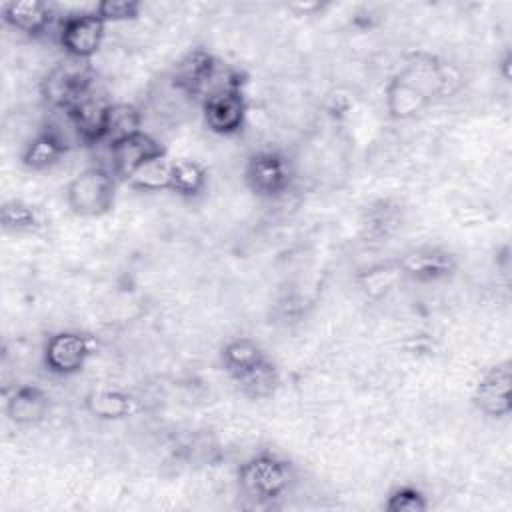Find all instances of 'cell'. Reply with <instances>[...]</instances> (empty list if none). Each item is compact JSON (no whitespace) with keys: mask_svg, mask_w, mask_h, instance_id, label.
<instances>
[{"mask_svg":"<svg viewBox=\"0 0 512 512\" xmlns=\"http://www.w3.org/2000/svg\"><path fill=\"white\" fill-rule=\"evenodd\" d=\"M448 64L434 58H416L406 64L386 86V110L396 120H408L420 114L436 96L452 92Z\"/></svg>","mask_w":512,"mask_h":512,"instance_id":"1","label":"cell"},{"mask_svg":"<svg viewBox=\"0 0 512 512\" xmlns=\"http://www.w3.org/2000/svg\"><path fill=\"white\" fill-rule=\"evenodd\" d=\"M220 362L224 372L250 398H266L278 384V372L262 350L250 338H236L222 348Z\"/></svg>","mask_w":512,"mask_h":512,"instance_id":"2","label":"cell"},{"mask_svg":"<svg viewBox=\"0 0 512 512\" xmlns=\"http://www.w3.org/2000/svg\"><path fill=\"white\" fill-rule=\"evenodd\" d=\"M292 480V466L274 454L252 456L238 470L240 492L256 504H268L280 498L288 492Z\"/></svg>","mask_w":512,"mask_h":512,"instance_id":"3","label":"cell"},{"mask_svg":"<svg viewBox=\"0 0 512 512\" xmlns=\"http://www.w3.org/2000/svg\"><path fill=\"white\" fill-rule=\"evenodd\" d=\"M118 178L106 166H88L80 170L66 186L70 210L84 218L106 214L114 206Z\"/></svg>","mask_w":512,"mask_h":512,"instance_id":"4","label":"cell"},{"mask_svg":"<svg viewBox=\"0 0 512 512\" xmlns=\"http://www.w3.org/2000/svg\"><path fill=\"white\" fill-rule=\"evenodd\" d=\"M292 166L288 158L276 150L254 152L244 168L248 188L260 198H278L292 186Z\"/></svg>","mask_w":512,"mask_h":512,"instance_id":"5","label":"cell"},{"mask_svg":"<svg viewBox=\"0 0 512 512\" xmlns=\"http://www.w3.org/2000/svg\"><path fill=\"white\" fill-rule=\"evenodd\" d=\"M104 34L106 22L96 14V10H92L64 18L58 30V40L68 58L86 62L100 50Z\"/></svg>","mask_w":512,"mask_h":512,"instance_id":"6","label":"cell"},{"mask_svg":"<svg viewBox=\"0 0 512 512\" xmlns=\"http://www.w3.org/2000/svg\"><path fill=\"white\" fill-rule=\"evenodd\" d=\"M80 64L82 60L70 58V64L56 66L42 82V96L52 108L66 112L94 88L92 76Z\"/></svg>","mask_w":512,"mask_h":512,"instance_id":"7","label":"cell"},{"mask_svg":"<svg viewBox=\"0 0 512 512\" xmlns=\"http://www.w3.org/2000/svg\"><path fill=\"white\" fill-rule=\"evenodd\" d=\"M248 104L242 86H226L210 92L202 100V114L206 126L222 136L236 134L246 122Z\"/></svg>","mask_w":512,"mask_h":512,"instance_id":"8","label":"cell"},{"mask_svg":"<svg viewBox=\"0 0 512 512\" xmlns=\"http://www.w3.org/2000/svg\"><path fill=\"white\" fill-rule=\"evenodd\" d=\"M164 156V148L144 130L110 144V170L118 180L130 182L132 176L156 158Z\"/></svg>","mask_w":512,"mask_h":512,"instance_id":"9","label":"cell"},{"mask_svg":"<svg viewBox=\"0 0 512 512\" xmlns=\"http://www.w3.org/2000/svg\"><path fill=\"white\" fill-rule=\"evenodd\" d=\"M90 356V340L74 330L52 334L44 344V364L52 374L70 376L84 368Z\"/></svg>","mask_w":512,"mask_h":512,"instance_id":"10","label":"cell"},{"mask_svg":"<svg viewBox=\"0 0 512 512\" xmlns=\"http://www.w3.org/2000/svg\"><path fill=\"white\" fill-rule=\"evenodd\" d=\"M476 408L486 416H506L512 408L510 404V362H500L492 366L476 384L472 396Z\"/></svg>","mask_w":512,"mask_h":512,"instance_id":"11","label":"cell"},{"mask_svg":"<svg viewBox=\"0 0 512 512\" xmlns=\"http://www.w3.org/2000/svg\"><path fill=\"white\" fill-rule=\"evenodd\" d=\"M70 148V140L54 126H46L32 136L22 150V164L28 170H46L54 166Z\"/></svg>","mask_w":512,"mask_h":512,"instance_id":"12","label":"cell"},{"mask_svg":"<svg viewBox=\"0 0 512 512\" xmlns=\"http://www.w3.org/2000/svg\"><path fill=\"white\" fill-rule=\"evenodd\" d=\"M0 10H2V20L26 36L44 34L50 28L54 18L52 8L46 2H38V0L6 2L2 4Z\"/></svg>","mask_w":512,"mask_h":512,"instance_id":"13","label":"cell"},{"mask_svg":"<svg viewBox=\"0 0 512 512\" xmlns=\"http://www.w3.org/2000/svg\"><path fill=\"white\" fill-rule=\"evenodd\" d=\"M400 270L414 280H438L454 270V256L442 248H418L400 260Z\"/></svg>","mask_w":512,"mask_h":512,"instance_id":"14","label":"cell"},{"mask_svg":"<svg viewBox=\"0 0 512 512\" xmlns=\"http://www.w3.org/2000/svg\"><path fill=\"white\" fill-rule=\"evenodd\" d=\"M48 408H50L48 394L34 384H24L10 394L6 402V416L14 424L30 426L44 420V416L48 414Z\"/></svg>","mask_w":512,"mask_h":512,"instance_id":"15","label":"cell"},{"mask_svg":"<svg viewBox=\"0 0 512 512\" xmlns=\"http://www.w3.org/2000/svg\"><path fill=\"white\" fill-rule=\"evenodd\" d=\"M208 184V172L202 164L192 160H170V174H168V190L184 196L194 198L198 196Z\"/></svg>","mask_w":512,"mask_h":512,"instance_id":"16","label":"cell"},{"mask_svg":"<svg viewBox=\"0 0 512 512\" xmlns=\"http://www.w3.org/2000/svg\"><path fill=\"white\" fill-rule=\"evenodd\" d=\"M142 116L140 110L132 104L126 102H118V104H110L108 114H106V124H104V140L114 144L126 136H132L136 132H140L142 128Z\"/></svg>","mask_w":512,"mask_h":512,"instance_id":"17","label":"cell"},{"mask_svg":"<svg viewBox=\"0 0 512 512\" xmlns=\"http://www.w3.org/2000/svg\"><path fill=\"white\" fill-rule=\"evenodd\" d=\"M134 400L118 390H98L86 396V410L102 420H118L132 412Z\"/></svg>","mask_w":512,"mask_h":512,"instance_id":"18","label":"cell"},{"mask_svg":"<svg viewBox=\"0 0 512 512\" xmlns=\"http://www.w3.org/2000/svg\"><path fill=\"white\" fill-rule=\"evenodd\" d=\"M0 222L2 228L8 232H36L42 226L38 210L20 200H10L2 204Z\"/></svg>","mask_w":512,"mask_h":512,"instance_id":"19","label":"cell"},{"mask_svg":"<svg viewBox=\"0 0 512 512\" xmlns=\"http://www.w3.org/2000/svg\"><path fill=\"white\" fill-rule=\"evenodd\" d=\"M426 508V496L414 486H400L386 500L388 512H424Z\"/></svg>","mask_w":512,"mask_h":512,"instance_id":"20","label":"cell"},{"mask_svg":"<svg viewBox=\"0 0 512 512\" xmlns=\"http://www.w3.org/2000/svg\"><path fill=\"white\" fill-rule=\"evenodd\" d=\"M96 14L108 22H124L140 16L142 4L138 0H102L96 4Z\"/></svg>","mask_w":512,"mask_h":512,"instance_id":"21","label":"cell"}]
</instances>
